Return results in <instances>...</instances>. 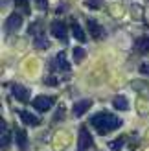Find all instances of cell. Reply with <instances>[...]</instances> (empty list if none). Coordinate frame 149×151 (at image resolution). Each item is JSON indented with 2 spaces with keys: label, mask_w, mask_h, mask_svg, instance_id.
<instances>
[{
  "label": "cell",
  "mask_w": 149,
  "mask_h": 151,
  "mask_svg": "<svg viewBox=\"0 0 149 151\" xmlns=\"http://www.w3.org/2000/svg\"><path fill=\"white\" fill-rule=\"evenodd\" d=\"M135 50L140 54H149V35H142L138 37L135 42Z\"/></svg>",
  "instance_id": "obj_10"
},
{
  "label": "cell",
  "mask_w": 149,
  "mask_h": 151,
  "mask_svg": "<svg viewBox=\"0 0 149 151\" xmlns=\"http://www.w3.org/2000/svg\"><path fill=\"white\" fill-rule=\"evenodd\" d=\"M13 96L17 98L19 101H22V103L29 101V90L26 87H22V85H15L13 87Z\"/></svg>",
  "instance_id": "obj_9"
},
{
  "label": "cell",
  "mask_w": 149,
  "mask_h": 151,
  "mask_svg": "<svg viewBox=\"0 0 149 151\" xmlns=\"http://www.w3.org/2000/svg\"><path fill=\"white\" fill-rule=\"evenodd\" d=\"M54 98H50V96H37L35 100L32 101L33 103V107H35V111H39V112H46L52 105H54Z\"/></svg>",
  "instance_id": "obj_5"
},
{
  "label": "cell",
  "mask_w": 149,
  "mask_h": 151,
  "mask_svg": "<svg viewBox=\"0 0 149 151\" xmlns=\"http://www.w3.org/2000/svg\"><path fill=\"white\" fill-rule=\"evenodd\" d=\"M19 116H20L22 122L28 124V125H39L41 124V118H37L35 114H32V112H28V111H20Z\"/></svg>",
  "instance_id": "obj_11"
},
{
  "label": "cell",
  "mask_w": 149,
  "mask_h": 151,
  "mask_svg": "<svg viewBox=\"0 0 149 151\" xmlns=\"http://www.w3.org/2000/svg\"><path fill=\"white\" fill-rule=\"evenodd\" d=\"M55 65H57V68L61 70V72H70V65H68V61L64 59V52H59V54H57Z\"/></svg>",
  "instance_id": "obj_12"
},
{
  "label": "cell",
  "mask_w": 149,
  "mask_h": 151,
  "mask_svg": "<svg viewBox=\"0 0 149 151\" xmlns=\"http://www.w3.org/2000/svg\"><path fill=\"white\" fill-rule=\"evenodd\" d=\"M17 146H19L20 151L26 149V146H28V137H26L24 131H17Z\"/></svg>",
  "instance_id": "obj_16"
},
{
  "label": "cell",
  "mask_w": 149,
  "mask_h": 151,
  "mask_svg": "<svg viewBox=\"0 0 149 151\" xmlns=\"http://www.w3.org/2000/svg\"><path fill=\"white\" fill-rule=\"evenodd\" d=\"M90 105H92V101L90 100H81V101H76L74 103V107H72V112L76 116H81V114H85V112L90 109Z\"/></svg>",
  "instance_id": "obj_8"
},
{
  "label": "cell",
  "mask_w": 149,
  "mask_h": 151,
  "mask_svg": "<svg viewBox=\"0 0 149 151\" xmlns=\"http://www.w3.org/2000/svg\"><path fill=\"white\" fill-rule=\"evenodd\" d=\"M110 149H112V151H118V149H120L122 146H123V137H120V138H116V140H112V142H110Z\"/></svg>",
  "instance_id": "obj_19"
},
{
  "label": "cell",
  "mask_w": 149,
  "mask_h": 151,
  "mask_svg": "<svg viewBox=\"0 0 149 151\" xmlns=\"http://www.w3.org/2000/svg\"><path fill=\"white\" fill-rule=\"evenodd\" d=\"M29 33L33 35V44H35V48H39V50H46L50 44H48V39H46V35H44L42 32H41V28H39V24H33L29 26Z\"/></svg>",
  "instance_id": "obj_2"
},
{
  "label": "cell",
  "mask_w": 149,
  "mask_h": 151,
  "mask_svg": "<svg viewBox=\"0 0 149 151\" xmlns=\"http://www.w3.org/2000/svg\"><path fill=\"white\" fill-rule=\"evenodd\" d=\"M50 33L54 35L55 39L66 42V37H68V28H66V24H64L63 20L55 19V20H52V24H50Z\"/></svg>",
  "instance_id": "obj_3"
},
{
  "label": "cell",
  "mask_w": 149,
  "mask_h": 151,
  "mask_svg": "<svg viewBox=\"0 0 149 151\" xmlns=\"http://www.w3.org/2000/svg\"><path fill=\"white\" fill-rule=\"evenodd\" d=\"M87 26H88V29H90V35L94 37V39H103V37H105V29H103L100 26V22H96L94 19H88Z\"/></svg>",
  "instance_id": "obj_7"
},
{
  "label": "cell",
  "mask_w": 149,
  "mask_h": 151,
  "mask_svg": "<svg viewBox=\"0 0 149 151\" xmlns=\"http://www.w3.org/2000/svg\"><path fill=\"white\" fill-rule=\"evenodd\" d=\"M112 105H114V109H118V111H127L129 109V103H127V98H125V96H116Z\"/></svg>",
  "instance_id": "obj_14"
},
{
  "label": "cell",
  "mask_w": 149,
  "mask_h": 151,
  "mask_svg": "<svg viewBox=\"0 0 149 151\" xmlns=\"http://www.w3.org/2000/svg\"><path fill=\"white\" fill-rule=\"evenodd\" d=\"M90 125L98 131V134H107L109 131L118 129L122 125V120L114 114H109V112H98L90 118Z\"/></svg>",
  "instance_id": "obj_1"
},
{
  "label": "cell",
  "mask_w": 149,
  "mask_h": 151,
  "mask_svg": "<svg viewBox=\"0 0 149 151\" xmlns=\"http://www.w3.org/2000/svg\"><path fill=\"white\" fill-rule=\"evenodd\" d=\"M133 87H135V88L138 90V88H144L145 85H144V83H138V81H133Z\"/></svg>",
  "instance_id": "obj_23"
},
{
  "label": "cell",
  "mask_w": 149,
  "mask_h": 151,
  "mask_svg": "<svg viewBox=\"0 0 149 151\" xmlns=\"http://www.w3.org/2000/svg\"><path fill=\"white\" fill-rule=\"evenodd\" d=\"M9 140H11V137H9V129L6 127L4 120H2V134H0V146H2V149H6L7 146H9Z\"/></svg>",
  "instance_id": "obj_13"
},
{
  "label": "cell",
  "mask_w": 149,
  "mask_h": 151,
  "mask_svg": "<svg viewBox=\"0 0 149 151\" xmlns=\"http://www.w3.org/2000/svg\"><path fill=\"white\" fill-rule=\"evenodd\" d=\"M94 144V140H92V134L88 133V129L85 125H81L79 127V138H77V151H87V149H90Z\"/></svg>",
  "instance_id": "obj_4"
},
{
  "label": "cell",
  "mask_w": 149,
  "mask_h": 151,
  "mask_svg": "<svg viewBox=\"0 0 149 151\" xmlns=\"http://www.w3.org/2000/svg\"><path fill=\"white\" fill-rule=\"evenodd\" d=\"M140 72H142V74H145V76H149V65H147V63L140 65Z\"/></svg>",
  "instance_id": "obj_22"
},
{
  "label": "cell",
  "mask_w": 149,
  "mask_h": 151,
  "mask_svg": "<svg viewBox=\"0 0 149 151\" xmlns=\"http://www.w3.org/2000/svg\"><path fill=\"white\" fill-rule=\"evenodd\" d=\"M85 55H87V52L83 48H79V46L74 48V61H76V63H81L85 59Z\"/></svg>",
  "instance_id": "obj_18"
},
{
  "label": "cell",
  "mask_w": 149,
  "mask_h": 151,
  "mask_svg": "<svg viewBox=\"0 0 149 151\" xmlns=\"http://www.w3.org/2000/svg\"><path fill=\"white\" fill-rule=\"evenodd\" d=\"M72 32H74V37H76L79 42H85V32L77 22H72Z\"/></svg>",
  "instance_id": "obj_15"
},
{
  "label": "cell",
  "mask_w": 149,
  "mask_h": 151,
  "mask_svg": "<svg viewBox=\"0 0 149 151\" xmlns=\"http://www.w3.org/2000/svg\"><path fill=\"white\" fill-rule=\"evenodd\" d=\"M35 4H37V7H39V9H42V11L48 9V2H46V0H35Z\"/></svg>",
  "instance_id": "obj_21"
},
{
  "label": "cell",
  "mask_w": 149,
  "mask_h": 151,
  "mask_svg": "<svg viewBox=\"0 0 149 151\" xmlns=\"http://www.w3.org/2000/svg\"><path fill=\"white\" fill-rule=\"evenodd\" d=\"M103 4V0H87V6L88 7H96V9H100Z\"/></svg>",
  "instance_id": "obj_20"
},
{
  "label": "cell",
  "mask_w": 149,
  "mask_h": 151,
  "mask_svg": "<svg viewBox=\"0 0 149 151\" xmlns=\"http://www.w3.org/2000/svg\"><path fill=\"white\" fill-rule=\"evenodd\" d=\"M22 26V17H20V13H11L9 17L6 19V29L7 32H15V29H19Z\"/></svg>",
  "instance_id": "obj_6"
},
{
  "label": "cell",
  "mask_w": 149,
  "mask_h": 151,
  "mask_svg": "<svg viewBox=\"0 0 149 151\" xmlns=\"http://www.w3.org/2000/svg\"><path fill=\"white\" fill-rule=\"evenodd\" d=\"M15 6H17V9L22 11V15H29V2L28 0H15Z\"/></svg>",
  "instance_id": "obj_17"
}]
</instances>
